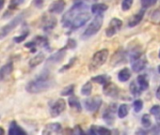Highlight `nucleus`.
<instances>
[{"instance_id": "nucleus-1", "label": "nucleus", "mask_w": 160, "mask_h": 135, "mask_svg": "<svg viewBox=\"0 0 160 135\" xmlns=\"http://www.w3.org/2000/svg\"><path fill=\"white\" fill-rule=\"evenodd\" d=\"M53 85V80L48 72H43L38 75L35 79L31 80L26 86L28 93L38 94L47 91Z\"/></svg>"}, {"instance_id": "nucleus-2", "label": "nucleus", "mask_w": 160, "mask_h": 135, "mask_svg": "<svg viewBox=\"0 0 160 135\" xmlns=\"http://www.w3.org/2000/svg\"><path fill=\"white\" fill-rule=\"evenodd\" d=\"M129 58L131 63V68L134 72H139L147 65V58L145 54L138 49L133 48L129 51Z\"/></svg>"}, {"instance_id": "nucleus-3", "label": "nucleus", "mask_w": 160, "mask_h": 135, "mask_svg": "<svg viewBox=\"0 0 160 135\" xmlns=\"http://www.w3.org/2000/svg\"><path fill=\"white\" fill-rule=\"evenodd\" d=\"M88 8H89L88 5L86 3L82 2V1H77V2H75V4L62 16L61 23H62L63 26L64 27H70L72 19L77 14H79L80 12H86L88 10Z\"/></svg>"}, {"instance_id": "nucleus-4", "label": "nucleus", "mask_w": 160, "mask_h": 135, "mask_svg": "<svg viewBox=\"0 0 160 135\" xmlns=\"http://www.w3.org/2000/svg\"><path fill=\"white\" fill-rule=\"evenodd\" d=\"M108 49H102L98 52H96L93 56L91 59V62L89 64V70L90 72H95L100 67H102L108 60Z\"/></svg>"}, {"instance_id": "nucleus-5", "label": "nucleus", "mask_w": 160, "mask_h": 135, "mask_svg": "<svg viewBox=\"0 0 160 135\" xmlns=\"http://www.w3.org/2000/svg\"><path fill=\"white\" fill-rule=\"evenodd\" d=\"M103 22H104L103 13L96 14V16L93 18L92 23L88 26V27L86 28V30L82 34V38L83 39H89L92 36L95 35L96 33H98V31L101 29V27L103 26Z\"/></svg>"}, {"instance_id": "nucleus-6", "label": "nucleus", "mask_w": 160, "mask_h": 135, "mask_svg": "<svg viewBox=\"0 0 160 135\" xmlns=\"http://www.w3.org/2000/svg\"><path fill=\"white\" fill-rule=\"evenodd\" d=\"M26 17V13H20L19 15H17L16 17H14L12 21H10L9 24L5 25L4 26H2L0 28V40H3L4 38H6L15 27H17L25 19Z\"/></svg>"}, {"instance_id": "nucleus-7", "label": "nucleus", "mask_w": 160, "mask_h": 135, "mask_svg": "<svg viewBox=\"0 0 160 135\" xmlns=\"http://www.w3.org/2000/svg\"><path fill=\"white\" fill-rule=\"evenodd\" d=\"M91 13H89L87 11L86 12H80L79 14H77L72 21L71 23V26H70V29L72 31L73 30H76L80 27H82L84 25H86V23L88 21L91 20Z\"/></svg>"}, {"instance_id": "nucleus-8", "label": "nucleus", "mask_w": 160, "mask_h": 135, "mask_svg": "<svg viewBox=\"0 0 160 135\" xmlns=\"http://www.w3.org/2000/svg\"><path fill=\"white\" fill-rule=\"evenodd\" d=\"M102 104V99L100 96H95L90 99H87L84 102V106L87 111L93 113L96 112Z\"/></svg>"}, {"instance_id": "nucleus-9", "label": "nucleus", "mask_w": 160, "mask_h": 135, "mask_svg": "<svg viewBox=\"0 0 160 135\" xmlns=\"http://www.w3.org/2000/svg\"><path fill=\"white\" fill-rule=\"evenodd\" d=\"M122 26V21L118 19V18H113L109 22V25L106 30V35L108 38L113 37L115 34H117L121 30Z\"/></svg>"}, {"instance_id": "nucleus-10", "label": "nucleus", "mask_w": 160, "mask_h": 135, "mask_svg": "<svg viewBox=\"0 0 160 135\" xmlns=\"http://www.w3.org/2000/svg\"><path fill=\"white\" fill-rule=\"evenodd\" d=\"M47 46H48V40L45 37H42V36H37L32 41L27 42L25 44V47L30 48L31 52L33 53L36 51L37 47H47Z\"/></svg>"}, {"instance_id": "nucleus-11", "label": "nucleus", "mask_w": 160, "mask_h": 135, "mask_svg": "<svg viewBox=\"0 0 160 135\" xmlns=\"http://www.w3.org/2000/svg\"><path fill=\"white\" fill-rule=\"evenodd\" d=\"M66 109V102L63 99H58L50 107V115L52 117H57L61 114Z\"/></svg>"}, {"instance_id": "nucleus-12", "label": "nucleus", "mask_w": 160, "mask_h": 135, "mask_svg": "<svg viewBox=\"0 0 160 135\" xmlns=\"http://www.w3.org/2000/svg\"><path fill=\"white\" fill-rule=\"evenodd\" d=\"M117 111V104H110L103 114V119L108 125H113L115 122V113Z\"/></svg>"}, {"instance_id": "nucleus-13", "label": "nucleus", "mask_w": 160, "mask_h": 135, "mask_svg": "<svg viewBox=\"0 0 160 135\" xmlns=\"http://www.w3.org/2000/svg\"><path fill=\"white\" fill-rule=\"evenodd\" d=\"M103 92L106 96L116 99L119 97L120 94V89L119 87L112 82L108 81V83H106L104 85V88H103Z\"/></svg>"}, {"instance_id": "nucleus-14", "label": "nucleus", "mask_w": 160, "mask_h": 135, "mask_svg": "<svg viewBox=\"0 0 160 135\" xmlns=\"http://www.w3.org/2000/svg\"><path fill=\"white\" fill-rule=\"evenodd\" d=\"M66 50H67V48L64 47L62 49H59L58 52H56L52 55H50L46 60V64L47 65H56V64L59 63L60 61H62V59L66 55Z\"/></svg>"}, {"instance_id": "nucleus-15", "label": "nucleus", "mask_w": 160, "mask_h": 135, "mask_svg": "<svg viewBox=\"0 0 160 135\" xmlns=\"http://www.w3.org/2000/svg\"><path fill=\"white\" fill-rule=\"evenodd\" d=\"M57 26V19L54 16L44 15L42 20V27L45 32L53 30Z\"/></svg>"}, {"instance_id": "nucleus-16", "label": "nucleus", "mask_w": 160, "mask_h": 135, "mask_svg": "<svg viewBox=\"0 0 160 135\" xmlns=\"http://www.w3.org/2000/svg\"><path fill=\"white\" fill-rule=\"evenodd\" d=\"M65 6H66V3L64 0H56V1L51 3L48 11L52 14H59L64 11Z\"/></svg>"}, {"instance_id": "nucleus-17", "label": "nucleus", "mask_w": 160, "mask_h": 135, "mask_svg": "<svg viewBox=\"0 0 160 135\" xmlns=\"http://www.w3.org/2000/svg\"><path fill=\"white\" fill-rule=\"evenodd\" d=\"M62 130V127L59 123H49L45 125L44 129L42 131L43 135H52V134H58Z\"/></svg>"}, {"instance_id": "nucleus-18", "label": "nucleus", "mask_w": 160, "mask_h": 135, "mask_svg": "<svg viewBox=\"0 0 160 135\" xmlns=\"http://www.w3.org/2000/svg\"><path fill=\"white\" fill-rule=\"evenodd\" d=\"M144 14H145V9H142V10H140L138 13L134 14V15L129 19V21H128V26H129V27H134V26H138V25L141 22V20L143 19Z\"/></svg>"}, {"instance_id": "nucleus-19", "label": "nucleus", "mask_w": 160, "mask_h": 135, "mask_svg": "<svg viewBox=\"0 0 160 135\" xmlns=\"http://www.w3.org/2000/svg\"><path fill=\"white\" fill-rule=\"evenodd\" d=\"M13 72V64L12 62L7 63L3 67L0 68V80H4L9 77Z\"/></svg>"}, {"instance_id": "nucleus-20", "label": "nucleus", "mask_w": 160, "mask_h": 135, "mask_svg": "<svg viewBox=\"0 0 160 135\" xmlns=\"http://www.w3.org/2000/svg\"><path fill=\"white\" fill-rule=\"evenodd\" d=\"M89 133L94 134V135H109V134H111V130L107 128L101 127V126H94L93 125L90 128Z\"/></svg>"}, {"instance_id": "nucleus-21", "label": "nucleus", "mask_w": 160, "mask_h": 135, "mask_svg": "<svg viewBox=\"0 0 160 135\" xmlns=\"http://www.w3.org/2000/svg\"><path fill=\"white\" fill-rule=\"evenodd\" d=\"M9 134L10 135H26L27 132L15 121H12L10 125V128H9Z\"/></svg>"}, {"instance_id": "nucleus-22", "label": "nucleus", "mask_w": 160, "mask_h": 135, "mask_svg": "<svg viewBox=\"0 0 160 135\" xmlns=\"http://www.w3.org/2000/svg\"><path fill=\"white\" fill-rule=\"evenodd\" d=\"M125 58V52H123L122 49L118 50L111 58V65H119L122 62H124Z\"/></svg>"}, {"instance_id": "nucleus-23", "label": "nucleus", "mask_w": 160, "mask_h": 135, "mask_svg": "<svg viewBox=\"0 0 160 135\" xmlns=\"http://www.w3.org/2000/svg\"><path fill=\"white\" fill-rule=\"evenodd\" d=\"M44 59H45L44 54H43L42 52H40L39 54H37L35 56H33V57L29 60L28 65H29L30 68H35V67L39 66L41 63H42Z\"/></svg>"}, {"instance_id": "nucleus-24", "label": "nucleus", "mask_w": 160, "mask_h": 135, "mask_svg": "<svg viewBox=\"0 0 160 135\" xmlns=\"http://www.w3.org/2000/svg\"><path fill=\"white\" fill-rule=\"evenodd\" d=\"M137 84L141 89V91H145L149 88V79L146 74H140L137 78Z\"/></svg>"}, {"instance_id": "nucleus-25", "label": "nucleus", "mask_w": 160, "mask_h": 135, "mask_svg": "<svg viewBox=\"0 0 160 135\" xmlns=\"http://www.w3.org/2000/svg\"><path fill=\"white\" fill-rule=\"evenodd\" d=\"M68 103L70 105V107H72L74 111H76L77 113H80L82 111V107H81V104L79 102V100L74 97V96H69V99H68Z\"/></svg>"}, {"instance_id": "nucleus-26", "label": "nucleus", "mask_w": 160, "mask_h": 135, "mask_svg": "<svg viewBox=\"0 0 160 135\" xmlns=\"http://www.w3.org/2000/svg\"><path fill=\"white\" fill-rule=\"evenodd\" d=\"M131 77V72L129 71L128 68L121 70L118 73V79L120 82H127Z\"/></svg>"}, {"instance_id": "nucleus-27", "label": "nucleus", "mask_w": 160, "mask_h": 135, "mask_svg": "<svg viewBox=\"0 0 160 135\" xmlns=\"http://www.w3.org/2000/svg\"><path fill=\"white\" fill-rule=\"evenodd\" d=\"M108 5L103 4V3H96L93 4L92 6V12L93 14H99V13H103L108 10Z\"/></svg>"}, {"instance_id": "nucleus-28", "label": "nucleus", "mask_w": 160, "mask_h": 135, "mask_svg": "<svg viewBox=\"0 0 160 135\" xmlns=\"http://www.w3.org/2000/svg\"><path fill=\"white\" fill-rule=\"evenodd\" d=\"M108 81H110V78L108 76V75H98V76H95V77H92V82H94V83H97L99 85H105L106 83H108Z\"/></svg>"}, {"instance_id": "nucleus-29", "label": "nucleus", "mask_w": 160, "mask_h": 135, "mask_svg": "<svg viewBox=\"0 0 160 135\" xmlns=\"http://www.w3.org/2000/svg\"><path fill=\"white\" fill-rule=\"evenodd\" d=\"M129 88H130L131 94H132L133 96H135V97H139L140 94H141V92H142L141 89L139 88V86H138L137 82H135V81H133V82L130 84Z\"/></svg>"}, {"instance_id": "nucleus-30", "label": "nucleus", "mask_w": 160, "mask_h": 135, "mask_svg": "<svg viewBox=\"0 0 160 135\" xmlns=\"http://www.w3.org/2000/svg\"><path fill=\"white\" fill-rule=\"evenodd\" d=\"M128 113H129V107L127 104L120 105V107L118 109V116L120 118H124L125 116H127Z\"/></svg>"}, {"instance_id": "nucleus-31", "label": "nucleus", "mask_w": 160, "mask_h": 135, "mask_svg": "<svg viewBox=\"0 0 160 135\" xmlns=\"http://www.w3.org/2000/svg\"><path fill=\"white\" fill-rule=\"evenodd\" d=\"M92 91V85L91 82H87L81 88V94L84 96H90Z\"/></svg>"}, {"instance_id": "nucleus-32", "label": "nucleus", "mask_w": 160, "mask_h": 135, "mask_svg": "<svg viewBox=\"0 0 160 135\" xmlns=\"http://www.w3.org/2000/svg\"><path fill=\"white\" fill-rule=\"evenodd\" d=\"M73 90H74V86L73 85H70V86L64 87L63 90H61L60 95L63 96V97H69V96L72 95Z\"/></svg>"}, {"instance_id": "nucleus-33", "label": "nucleus", "mask_w": 160, "mask_h": 135, "mask_svg": "<svg viewBox=\"0 0 160 135\" xmlns=\"http://www.w3.org/2000/svg\"><path fill=\"white\" fill-rule=\"evenodd\" d=\"M141 124L142 126L145 128H148L152 126V119H151V116L147 114H143L142 117H141Z\"/></svg>"}, {"instance_id": "nucleus-34", "label": "nucleus", "mask_w": 160, "mask_h": 135, "mask_svg": "<svg viewBox=\"0 0 160 135\" xmlns=\"http://www.w3.org/2000/svg\"><path fill=\"white\" fill-rule=\"evenodd\" d=\"M76 60H77V57H72L66 65H64L61 69L59 70V72H65V71H67V70H69V69H71V68L75 64V62H76Z\"/></svg>"}, {"instance_id": "nucleus-35", "label": "nucleus", "mask_w": 160, "mask_h": 135, "mask_svg": "<svg viewBox=\"0 0 160 135\" xmlns=\"http://www.w3.org/2000/svg\"><path fill=\"white\" fill-rule=\"evenodd\" d=\"M133 108L135 113H139L143 109V101L141 100H136L133 103Z\"/></svg>"}, {"instance_id": "nucleus-36", "label": "nucleus", "mask_w": 160, "mask_h": 135, "mask_svg": "<svg viewBox=\"0 0 160 135\" xmlns=\"http://www.w3.org/2000/svg\"><path fill=\"white\" fill-rule=\"evenodd\" d=\"M151 21L153 24H160V9H158L152 12V17H151Z\"/></svg>"}, {"instance_id": "nucleus-37", "label": "nucleus", "mask_w": 160, "mask_h": 135, "mask_svg": "<svg viewBox=\"0 0 160 135\" xmlns=\"http://www.w3.org/2000/svg\"><path fill=\"white\" fill-rule=\"evenodd\" d=\"M25 2H26V0H11L9 9L14 10V9H16L17 7H19L20 5L24 4Z\"/></svg>"}, {"instance_id": "nucleus-38", "label": "nucleus", "mask_w": 160, "mask_h": 135, "mask_svg": "<svg viewBox=\"0 0 160 135\" xmlns=\"http://www.w3.org/2000/svg\"><path fill=\"white\" fill-rule=\"evenodd\" d=\"M133 5V0H122V10L123 12H127L131 9Z\"/></svg>"}, {"instance_id": "nucleus-39", "label": "nucleus", "mask_w": 160, "mask_h": 135, "mask_svg": "<svg viewBox=\"0 0 160 135\" xmlns=\"http://www.w3.org/2000/svg\"><path fill=\"white\" fill-rule=\"evenodd\" d=\"M157 0H141V6L143 9H148L152 6H153L156 3Z\"/></svg>"}, {"instance_id": "nucleus-40", "label": "nucleus", "mask_w": 160, "mask_h": 135, "mask_svg": "<svg viewBox=\"0 0 160 135\" xmlns=\"http://www.w3.org/2000/svg\"><path fill=\"white\" fill-rule=\"evenodd\" d=\"M150 113H151L153 116L159 118V117H160V105H153V106L151 108Z\"/></svg>"}, {"instance_id": "nucleus-41", "label": "nucleus", "mask_w": 160, "mask_h": 135, "mask_svg": "<svg viewBox=\"0 0 160 135\" xmlns=\"http://www.w3.org/2000/svg\"><path fill=\"white\" fill-rule=\"evenodd\" d=\"M28 35H29V32L27 31V32H25L24 34H22V35H20V36H18V37H15V38L13 39V40H14L15 42H17V43H20V42L24 41V40L28 38Z\"/></svg>"}, {"instance_id": "nucleus-42", "label": "nucleus", "mask_w": 160, "mask_h": 135, "mask_svg": "<svg viewBox=\"0 0 160 135\" xmlns=\"http://www.w3.org/2000/svg\"><path fill=\"white\" fill-rule=\"evenodd\" d=\"M67 49H74L76 47V41L72 39H69L67 40V44L65 46Z\"/></svg>"}, {"instance_id": "nucleus-43", "label": "nucleus", "mask_w": 160, "mask_h": 135, "mask_svg": "<svg viewBox=\"0 0 160 135\" xmlns=\"http://www.w3.org/2000/svg\"><path fill=\"white\" fill-rule=\"evenodd\" d=\"M71 132H72V134H76V135H77V134H84V131L82 130V128H80V126H78V125L75 126V127L73 128V129H72Z\"/></svg>"}, {"instance_id": "nucleus-44", "label": "nucleus", "mask_w": 160, "mask_h": 135, "mask_svg": "<svg viewBox=\"0 0 160 135\" xmlns=\"http://www.w3.org/2000/svg\"><path fill=\"white\" fill-rule=\"evenodd\" d=\"M33 3L37 8L42 9L43 6V0H33Z\"/></svg>"}, {"instance_id": "nucleus-45", "label": "nucleus", "mask_w": 160, "mask_h": 135, "mask_svg": "<svg viewBox=\"0 0 160 135\" xmlns=\"http://www.w3.org/2000/svg\"><path fill=\"white\" fill-rule=\"evenodd\" d=\"M152 132H154V133H160V117L158 118L157 125H156V127H154V128L152 129Z\"/></svg>"}, {"instance_id": "nucleus-46", "label": "nucleus", "mask_w": 160, "mask_h": 135, "mask_svg": "<svg viewBox=\"0 0 160 135\" xmlns=\"http://www.w3.org/2000/svg\"><path fill=\"white\" fill-rule=\"evenodd\" d=\"M156 98L160 100V86H158V88L156 90Z\"/></svg>"}, {"instance_id": "nucleus-47", "label": "nucleus", "mask_w": 160, "mask_h": 135, "mask_svg": "<svg viewBox=\"0 0 160 135\" xmlns=\"http://www.w3.org/2000/svg\"><path fill=\"white\" fill-rule=\"evenodd\" d=\"M4 4H5V0H0V10L4 7Z\"/></svg>"}, {"instance_id": "nucleus-48", "label": "nucleus", "mask_w": 160, "mask_h": 135, "mask_svg": "<svg viewBox=\"0 0 160 135\" xmlns=\"http://www.w3.org/2000/svg\"><path fill=\"white\" fill-rule=\"evenodd\" d=\"M3 134H5V130L2 127H0V135H3Z\"/></svg>"}, {"instance_id": "nucleus-49", "label": "nucleus", "mask_w": 160, "mask_h": 135, "mask_svg": "<svg viewBox=\"0 0 160 135\" xmlns=\"http://www.w3.org/2000/svg\"><path fill=\"white\" fill-rule=\"evenodd\" d=\"M88 1H89V2H96L97 0H88Z\"/></svg>"}, {"instance_id": "nucleus-50", "label": "nucleus", "mask_w": 160, "mask_h": 135, "mask_svg": "<svg viewBox=\"0 0 160 135\" xmlns=\"http://www.w3.org/2000/svg\"><path fill=\"white\" fill-rule=\"evenodd\" d=\"M157 69H158V72L160 73V65L158 66V68H157Z\"/></svg>"}, {"instance_id": "nucleus-51", "label": "nucleus", "mask_w": 160, "mask_h": 135, "mask_svg": "<svg viewBox=\"0 0 160 135\" xmlns=\"http://www.w3.org/2000/svg\"><path fill=\"white\" fill-rule=\"evenodd\" d=\"M158 56H159V58H160V51H159V54H158Z\"/></svg>"}]
</instances>
